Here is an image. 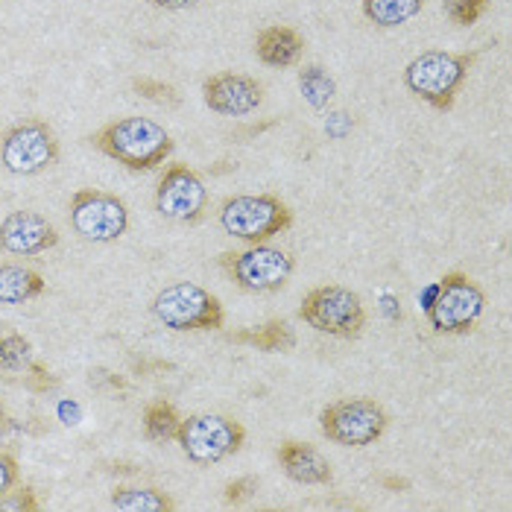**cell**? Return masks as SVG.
Returning <instances> with one entry per match:
<instances>
[{"label":"cell","instance_id":"obj_1","mask_svg":"<svg viewBox=\"0 0 512 512\" xmlns=\"http://www.w3.org/2000/svg\"><path fill=\"white\" fill-rule=\"evenodd\" d=\"M91 144L103 156L115 158L118 164L135 173L156 170L173 153V135L156 120L138 118V115L106 123L100 132H94Z\"/></svg>","mask_w":512,"mask_h":512},{"label":"cell","instance_id":"obj_2","mask_svg":"<svg viewBox=\"0 0 512 512\" xmlns=\"http://www.w3.org/2000/svg\"><path fill=\"white\" fill-rule=\"evenodd\" d=\"M474 53H445L428 50L404 68V85L410 94L425 100L436 112H451L457 94L469 77Z\"/></svg>","mask_w":512,"mask_h":512},{"label":"cell","instance_id":"obj_3","mask_svg":"<svg viewBox=\"0 0 512 512\" xmlns=\"http://www.w3.org/2000/svg\"><path fill=\"white\" fill-rule=\"evenodd\" d=\"M153 316L170 331H220L226 322L220 299L194 281H173L158 290Z\"/></svg>","mask_w":512,"mask_h":512},{"label":"cell","instance_id":"obj_4","mask_svg":"<svg viewBox=\"0 0 512 512\" xmlns=\"http://www.w3.org/2000/svg\"><path fill=\"white\" fill-rule=\"evenodd\" d=\"M293 226V211L273 194L232 197L220 208V229L246 243H267Z\"/></svg>","mask_w":512,"mask_h":512},{"label":"cell","instance_id":"obj_5","mask_svg":"<svg viewBox=\"0 0 512 512\" xmlns=\"http://www.w3.org/2000/svg\"><path fill=\"white\" fill-rule=\"evenodd\" d=\"M176 442L194 466H214L235 457L246 442V431L232 416L194 413L179 422Z\"/></svg>","mask_w":512,"mask_h":512},{"label":"cell","instance_id":"obj_6","mask_svg":"<svg viewBox=\"0 0 512 512\" xmlns=\"http://www.w3.org/2000/svg\"><path fill=\"white\" fill-rule=\"evenodd\" d=\"M299 319L308 322L319 334L337 340H357L366 328V311L360 296L340 284L314 287L299 305Z\"/></svg>","mask_w":512,"mask_h":512},{"label":"cell","instance_id":"obj_7","mask_svg":"<svg viewBox=\"0 0 512 512\" xmlns=\"http://www.w3.org/2000/svg\"><path fill=\"white\" fill-rule=\"evenodd\" d=\"M390 425L387 410L372 398H343L319 413V431L328 442L343 448H369Z\"/></svg>","mask_w":512,"mask_h":512},{"label":"cell","instance_id":"obj_8","mask_svg":"<svg viewBox=\"0 0 512 512\" xmlns=\"http://www.w3.org/2000/svg\"><path fill=\"white\" fill-rule=\"evenodd\" d=\"M220 267L246 293H276L290 281L293 270H296V261L284 249L255 243V246L240 249V252H223Z\"/></svg>","mask_w":512,"mask_h":512},{"label":"cell","instance_id":"obj_9","mask_svg":"<svg viewBox=\"0 0 512 512\" xmlns=\"http://www.w3.org/2000/svg\"><path fill=\"white\" fill-rule=\"evenodd\" d=\"M486 311V293L466 273H445L436 281V299L428 322L436 334H472Z\"/></svg>","mask_w":512,"mask_h":512},{"label":"cell","instance_id":"obj_10","mask_svg":"<svg viewBox=\"0 0 512 512\" xmlns=\"http://www.w3.org/2000/svg\"><path fill=\"white\" fill-rule=\"evenodd\" d=\"M59 161L56 132L44 120H24L3 132L0 164L15 176H36Z\"/></svg>","mask_w":512,"mask_h":512},{"label":"cell","instance_id":"obj_11","mask_svg":"<svg viewBox=\"0 0 512 512\" xmlns=\"http://www.w3.org/2000/svg\"><path fill=\"white\" fill-rule=\"evenodd\" d=\"M71 226L88 243H115L129 229V208L115 194L85 188L71 197Z\"/></svg>","mask_w":512,"mask_h":512},{"label":"cell","instance_id":"obj_12","mask_svg":"<svg viewBox=\"0 0 512 512\" xmlns=\"http://www.w3.org/2000/svg\"><path fill=\"white\" fill-rule=\"evenodd\" d=\"M205 208H208V188L199 179L197 170H191L188 164H170L156 188L158 214L170 223L194 226L205 217Z\"/></svg>","mask_w":512,"mask_h":512},{"label":"cell","instance_id":"obj_13","mask_svg":"<svg viewBox=\"0 0 512 512\" xmlns=\"http://www.w3.org/2000/svg\"><path fill=\"white\" fill-rule=\"evenodd\" d=\"M202 100L214 115L243 118V115L258 112V106L264 103V85L246 74L226 71L202 82Z\"/></svg>","mask_w":512,"mask_h":512},{"label":"cell","instance_id":"obj_14","mask_svg":"<svg viewBox=\"0 0 512 512\" xmlns=\"http://www.w3.org/2000/svg\"><path fill=\"white\" fill-rule=\"evenodd\" d=\"M59 243L56 226L39 211H12L0 220V252L15 258H36Z\"/></svg>","mask_w":512,"mask_h":512},{"label":"cell","instance_id":"obj_15","mask_svg":"<svg viewBox=\"0 0 512 512\" xmlns=\"http://www.w3.org/2000/svg\"><path fill=\"white\" fill-rule=\"evenodd\" d=\"M276 457L278 463H281V472L287 474L293 483H302V486H328L334 480V469H331L328 457L322 451H316L314 445H308V442L287 439V442H281Z\"/></svg>","mask_w":512,"mask_h":512},{"label":"cell","instance_id":"obj_16","mask_svg":"<svg viewBox=\"0 0 512 512\" xmlns=\"http://www.w3.org/2000/svg\"><path fill=\"white\" fill-rule=\"evenodd\" d=\"M305 53V39L284 24L264 27L255 39V56L267 65V68H293L299 65Z\"/></svg>","mask_w":512,"mask_h":512},{"label":"cell","instance_id":"obj_17","mask_svg":"<svg viewBox=\"0 0 512 512\" xmlns=\"http://www.w3.org/2000/svg\"><path fill=\"white\" fill-rule=\"evenodd\" d=\"M229 343L249 346V349H258V352H267V355H284V352L296 349V334L284 319H270L264 325L240 328L235 334H229Z\"/></svg>","mask_w":512,"mask_h":512},{"label":"cell","instance_id":"obj_18","mask_svg":"<svg viewBox=\"0 0 512 512\" xmlns=\"http://www.w3.org/2000/svg\"><path fill=\"white\" fill-rule=\"evenodd\" d=\"M44 278L30 270V267H18V264H0V305H24L33 302L44 293Z\"/></svg>","mask_w":512,"mask_h":512},{"label":"cell","instance_id":"obj_19","mask_svg":"<svg viewBox=\"0 0 512 512\" xmlns=\"http://www.w3.org/2000/svg\"><path fill=\"white\" fill-rule=\"evenodd\" d=\"M425 9V0H363V15L384 30L413 21Z\"/></svg>","mask_w":512,"mask_h":512},{"label":"cell","instance_id":"obj_20","mask_svg":"<svg viewBox=\"0 0 512 512\" xmlns=\"http://www.w3.org/2000/svg\"><path fill=\"white\" fill-rule=\"evenodd\" d=\"M112 507L115 510L129 512H173L176 504L170 501V495H164L161 489L153 486H118L112 492Z\"/></svg>","mask_w":512,"mask_h":512},{"label":"cell","instance_id":"obj_21","mask_svg":"<svg viewBox=\"0 0 512 512\" xmlns=\"http://www.w3.org/2000/svg\"><path fill=\"white\" fill-rule=\"evenodd\" d=\"M179 422H182V416L167 398H153L144 407V436L156 445L173 442L179 434Z\"/></svg>","mask_w":512,"mask_h":512},{"label":"cell","instance_id":"obj_22","mask_svg":"<svg viewBox=\"0 0 512 512\" xmlns=\"http://www.w3.org/2000/svg\"><path fill=\"white\" fill-rule=\"evenodd\" d=\"M299 88H302V97L314 106V109H325L334 94H337V85L334 79L328 77L319 65H305L299 71Z\"/></svg>","mask_w":512,"mask_h":512},{"label":"cell","instance_id":"obj_23","mask_svg":"<svg viewBox=\"0 0 512 512\" xmlns=\"http://www.w3.org/2000/svg\"><path fill=\"white\" fill-rule=\"evenodd\" d=\"M33 363V343L24 334H0V375L27 372Z\"/></svg>","mask_w":512,"mask_h":512},{"label":"cell","instance_id":"obj_24","mask_svg":"<svg viewBox=\"0 0 512 512\" xmlns=\"http://www.w3.org/2000/svg\"><path fill=\"white\" fill-rule=\"evenodd\" d=\"M132 91H135L138 97H144V100L156 103V106H167V109H176V106L182 103L179 91H176L170 82H164V79H153V77L132 79Z\"/></svg>","mask_w":512,"mask_h":512},{"label":"cell","instance_id":"obj_25","mask_svg":"<svg viewBox=\"0 0 512 512\" xmlns=\"http://www.w3.org/2000/svg\"><path fill=\"white\" fill-rule=\"evenodd\" d=\"M492 0H442V12L457 27H472L480 21V15L489 9Z\"/></svg>","mask_w":512,"mask_h":512},{"label":"cell","instance_id":"obj_26","mask_svg":"<svg viewBox=\"0 0 512 512\" xmlns=\"http://www.w3.org/2000/svg\"><path fill=\"white\" fill-rule=\"evenodd\" d=\"M39 498L30 486H12L0 495V512H39Z\"/></svg>","mask_w":512,"mask_h":512},{"label":"cell","instance_id":"obj_27","mask_svg":"<svg viewBox=\"0 0 512 512\" xmlns=\"http://www.w3.org/2000/svg\"><path fill=\"white\" fill-rule=\"evenodd\" d=\"M24 384H27L33 393H47V390H53V387L59 384V378H56L53 372H47L41 363L33 360V363L27 366V372H24Z\"/></svg>","mask_w":512,"mask_h":512},{"label":"cell","instance_id":"obj_28","mask_svg":"<svg viewBox=\"0 0 512 512\" xmlns=\"http://www.w3.org/2000/svg\"><path fill=\"white\" fill-rule=\"evenodd\" d=\"M255 492H258V477H237L226 486L223 501L226 504H246Z\"/></svg>","mask_w":512,"mask_h":512},{"label":"cell","instance_id":"obj_29","mask_svg":"<svg viewBox=\"0 0 512 512\" xmlns=\"http://www.w3.org/2000/svg\"><path fill=\"white\" fill-rule=\"evenodd\" d=\"M18 486V460L9 451H0V495Z\"/></svg>","mask_w":512,"mask_h":512},{"label":"cell","instance_id":"obj_30","mask_svg":"<svg viewBox=\"0 0 512 512\" xmlns=\"http://www.w3.org/2000/svg\"><path fill=\"white\" fill-rule=\"evenodd\" d=\"M147 3L156 9H167V12H185V9L199 6V0H147Z\"/></svg>","mask_w":512,"mask_h":512},{"label":"cell","instance_id":"obj_31","mask_svg":"<svg viewBox=\"0 0 512 512\" xmlns=\"http://www.w3.org/2000/svg\"><path fill=\"white\" fill-rule=\"evenodd\" d=\"M434 299H436V284H431V287H425V293H422V299H419V302H422V311H425V314L431 311Z\"/></svg>","mask_w":512,"mask_h":512},{"label":"cell","instance_id":"obj_32","mask_svg":"<svg viewBox=\"0 0 512 512\" xmlns=\"http://www.w3.org/2000/svg\"><path fill=\"white\" fill-rule=\"evenodd\" d=\"M3 422H6V404H3V398H0V428H3Z\"/></svg>","mask_w":512,"mask_h":512},{"label":"cell","instance_id":"obj_33","mask_svg":"<svg viewBox=\"0 0 512 512\" xmlns=\"http://www.w3.org/2000/svg\"><path fill=\"white\" fill-rule=\"evenodd\" d=\"M387 486H398V489H401V486H407V483H404V480H387Z\"/></svg>","mask_w":512,"mask_h":512}]
</instances>
